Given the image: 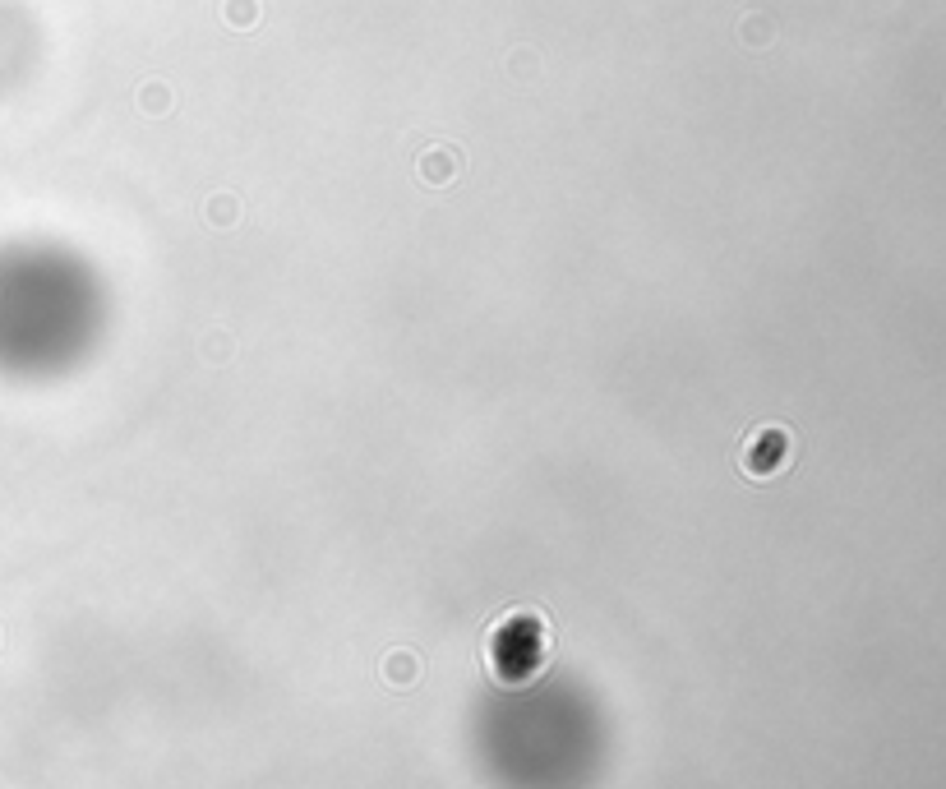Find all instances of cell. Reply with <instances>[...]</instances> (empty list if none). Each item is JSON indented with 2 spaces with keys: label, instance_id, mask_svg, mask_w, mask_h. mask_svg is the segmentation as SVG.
I'll list each match as a JSON object with an SVG mask.
<instances>
[{
  "label": "cell",
  "instance_id": "2",
  "mask_svg": "<svg viewBox=\"0 0 946 789\" xmlns=\"http://www.w3.org/2000/svg\"><path fill=\"white\" fill-rule=\"evenodd\" d=\"M476 748L494 780L577 785L605 757V716L577 679L527 674L480 706Z\"/></svg>",
  "mask_w": 946,
  "mask_h": 789
},
{
  "label": "cell",
  "instance_id": "1",
  "mask_svg": "<svg viewBox=\"0 0 946 789\" xmlns=\"http://www.w3.org/2000/svg\"><path fill=\"white\" fill-rule=\"evenodd\" d=\"M111 323L107 277L60 240L0 245V379L56 383L97 356Z\"/></svg>",
  "mask_w": 946,
  "mask_h": 789
}]
</instances>
